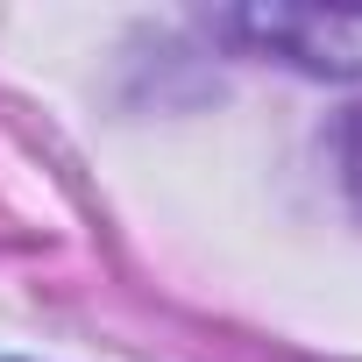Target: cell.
Wrapping results in <instances>:
<instances>
[{
  "instance_id": "6da1fadb",
  "label": "cell",
  "mask_w": 362,
  "mask_h": 362,
  "mask_svg": "<svg viewBox=\"0 0 362 362\" xmlns=\"http://www.w3.org/2000/svg\"><path fill=\"white\" fill-rule=\"evenodd\" d=\"M235 29L305 71H362V8H256Z\"/></svg>"
}]
</instances>
